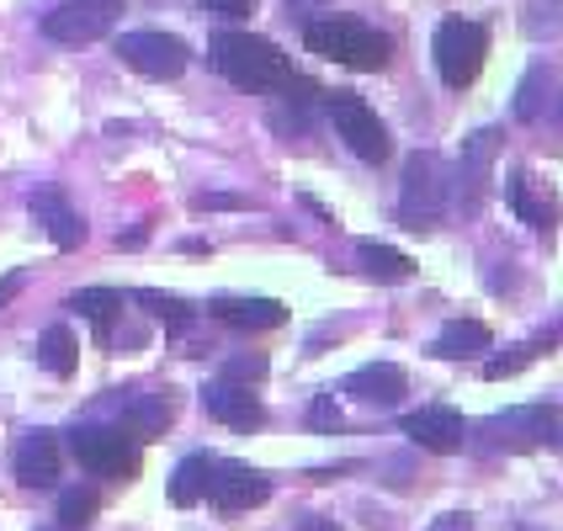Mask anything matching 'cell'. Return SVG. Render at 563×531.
Segmentation results:
<instances>
[{
  "mask_svg": "<svg viewBox=\"0 0 563 531\" xmlns=\"http://www.w3.org/2000/svg\"><path fill=\"white\" fill-rule=\"evenodd\" d=\"M510 208H516V213H521L527 223H537V229H548V223H553V208H542V202L532 197L527 170H516V176H510Z\"/></svg>",
  "mask_w": 563,
  "mask_h": 531,
  "instance_id": "obj_25",
  "label": "cell"
},
{
  "mask_svg": "<svg viewBox=\"0 0 563 531\" xmlns=\"http://www.w3.org/2000/svg\"><path fill=\"white\" fill-rule=\"evenodd\" d=\"M431 54H437V75L452 86V91H463L478 80V69H484V54H489V32L478 27V22H463V16H446L437 27V43H431Z\"/></svg>",
  "mask_w": 563,
  "mask_h": 531,
  "instance_id": "obj_4",
  "label": "cell"
},
{
  "mask_svg": "<svg viewBox=\"0 0 563 531\" xmlns=\"http://www.w3.org/2000/svg\"><path fill=\"white\" fill-rule=\"evenodd\" d=\"M139 303L155 313V319H165L170 330H181V324L191 319V303L187 298H176V292H155V287H144V292H139Z\"/></svg>",
  "mask_w": 563,
  "mask_h": 531,
  "instance_id": "obj_26",
  "label": "cell"
},
{
  "mask_svg": "<svg viewBox=\"0 0 563 531\" xmlns=\"http://www.w3.org/2000/svg\"><path fill=\"white\" fill-rule=\"evenodd\" d=\"M303 43H309V54H319V59H335V64H345V69H362V75L388 69V59H394V43L377 27L356 22V16L309 22V27H303Z\"/></svg>",
  "mask_w": 563,
  "mask_h": 531,
  "instance_id": "obj_2",
  "label": "cell"
},
{
  "mask_svg": "<svg viewBox=\"0 0 563 531\" xmlns=\"http://www.w3.org/2000/svg\"><path fill=\"white\" fill-rule=\"evenodd\" d=\"M309 425H313V431H341V409H335V399H330V394H324V399H313Z\"/></svg>",
  "mask_w": 563,
  "mask_h": 531,
  "instance_id": "obj_31",
  "label": "cell"
},
{
  "mask_svg": "<svg viewBox=\"0 0 563 531\" xmlns=\"http://www.w3.org/2000/svg\"><path fill=\"white\" fill-rule=\"evenodd\" d=\"M356 261L367 266V277L377 281H409L415 277V261L405 251H394V245H377V240H362L356 245Z\"/></svg>",
  "mask_w": 563,
  "mask_h": 531,
  "instance_id": "obj_20",
  "label": "cell"
},
{
  "mask_svg": "<svg viewBox=\"0 0 563 531\" xmlns=\"http://www.w3.org/2000/svg\"><path fill=\"white\" fill-rule=\"evenodd\" d=\"M542 80H548L542 69H532V75L521 80V96H516V118H527V123H532L537 112H542Z\"/></svg>",
  "mask_w": 563,
  "mask_h": 531,
  "instance_id": "obj_29",
  "label": "cell"
},
{
  "mask_svg": "<svg viewBox=\"0 0 563 531\" xmlns=\"http://www.w3.org/2000/svg\"><path fill=\"white\" fill-rule=\"evenodd\" d=\"M16 292H22V277H5V281H0V309H5Z\"/></svg>",
  "mask_w": 563,
  "mask_h": 531,
  "instance_id": "obj_34",
  "label": "cell"
},
{
  "mask_svg": "<svg viewBox=\"0 0 563 531\" xmlns=\"http://www.w3.org/2000/svg\"><path fill=\"white\" fill-rule=\"evenodd\" d=\"M261 377H266V356H261V351H251V356H229V362H223V383L251 388V383H261Z\"/></svg>",
  "mask_w": 563,
  "mask_h": 531,
  "instance_id": "obj_28",
  "label": "cell"
},
{
  "mask_svg": "<svg viewBox=\"0 0 563 531\" xmlns=\"http://www.w3.org/2000/svg\"><path fill=\"white\" fill-rule=\"evenodd\" d=\"M405 436L415 441V446H426V452H437V457H446V452H463V441H468V420L457 414V409H415V414H405Z\"/></svg>",
  "mask_w": 563,
  "mask_h": 531,
  "instance_id": "obj_10",
  "label": "cell"
},
{
  "mask_svg": "<svg viewBox=\"0 0 563 531\" xmlns=\"http://www.w3.org/2000/svg\"><path fill=\"white\" fill-rule=\"evenodd\" d=\"M123 425H128V436H139V441L165 436V425H170V399H165V394H133L123 409Z\"/></svg>",
  "mask_w": 563,
  "mask_h": 531,
  "instance_id": "obj_18",
  "label": "cell"
},
{
  "mask_svg": "<svg viewBox=\"0 0 563 531\" xmlns=\"http://www.w3.org/2000/svg\"><path fill=\"white\" fill-rule=\"evenodd\" d=\"M197 208H245V197H213V191H202Z\"/></svg>",
  "mask_w": 563,
  "mask_h": 531,
  "instance_id": "obj_33",
  "label": "cell"
},
{
  "mask_svg": "<svg viewBox=\"0 0 563 531\" xmlns=\"http://www.w3.org/2000/svg\"><path fill=\"white\" fill-rule=\"evenodd\" d=\"M330 118H335V133L345 139V150L356 159H367V165L388 159V150H394L388 144V128H383V118L362 96H330Z\"/></svg>",
  "mask_w": 563,
  "mask_h": 531,
  "instance_id": "obj_7",
  "label": "cell"
},
{
  "mask_svg": "<svg viewBox=\"0 0 563 531\" xmlns=\"http://www.w3.org/2000/svg\"><path fill=\"white\" fill-rule=\"evenodd\" d=\"M202 11H213V16H223V22H245L255 11V0H197Z\"/></svg>",
  "mask_w": 563,
  "mask_h": 531,
  "instance_id": "obj_30",
  "label": "cell"
},
{
  "mask_svg": "<svg viewBox=\"0 0 563 531\" xmlns=\"http://www.w3.org/2000/svg\"><path fill=\"white\" fill-rule=\"evenodd\" d=\"M202 409L213 414V420H223L229 431H261L266 425V409H261V399H255L251 388H240V383H213V388H202Z\"/></svg>",
  "mask_w": 563,
  "mask_h": 531,
  "instance_id": "obj_12",
  "label": "cell"
},
{
  "mask_svg": "<svg viewBox=\"0 0 563 531\" xmlns=\"http://www.w3.org/2000/svg\"><path fill=\"white\" fill-rule=\"evenodd\" d=\"M69 309L80 313V319H91L96 335L107 341L112 324H118V313H123V292H112V287H80V292L69 298Z\"/></svg>",
  "mask_w": 563,
  "mask_h": 531,
  "instance_id": "obj_19",
  "label": "cell"
},
{
  "mask_svg": "<svg viewBox=\"0 0 563 531\" xmlns=\"http://www.w3.org/2000/svg\"><path fill=\"white\" fill-rule=\"evenodd\" d=\"M96 516V495L91 489H64L59 495V527L64 531H86Z\"/></svg>",
  "mask_w": 563,
  "mask_h": 531,
  "instance_id": "obj_27",
  "label": "cell"
},
{
  "mask_svg": "<svg viewBox=\"0 0 563 531\" xmlns=\"http://www.w3.org/2000/svg\"><path fill=\"white\" fill-rule=\"evenodd\" d=\"M559 112H563V101H559Z\"/></svg>",
  "mask_w": 563,
  "mask_h": 531,
  "instance_id": "obj_36",
  "label": "cell"
},
{
  "mask_svg": "<svg viewBox=\"0 0 563 531\" xmlns=\"http://www.w3.org/2000/svg\"><path fill=\"white\" fill-rule=\"evenodd\" d=\"M489 159H495V133H473L468 150H463V181H468V202L484 197V176H489Z\"/></svg>",
  "mask_w": 563,
  "mask_h": 531,
  "instance_id": "obj_23",
  "label": "cell"
},
{
  "mask_svg": "<svg viewBox=\"0 0 563 531\" xmlns=\"http://www.w3.org/2000/svg\"><path fill=\"white\" fill-rule=\"evenodd\" d=\"M208 59L240 91H282L292 80L287 54H282L272 37H255V32H219L213 48H208Z\"/></svg>",
  "mask_w": 563,
  "mask_h": 531,
  "instance_id": "obj_1",
  "label": "cell"
},
{
  "mask_svg": "<svg viewBox=\"0 0 563 531\" xmlns=\"http://www.w3.org/2000/svg\"><path fill=\"white\" fill-rule=\"evenodd\" d=\"M405 373L394 367V362H367V367H356V373L345 377V394L351 399H362V405H399L405 399Z\"/></svg>",
  "mask_w": 563,
  "mask_h": 531,
  "instance_id": "obj_15",
  "label": "cell"
},
{
  "mask_svg": "<svg viewBox=\"0 0 563 531\" xmlns=\"http://www.w3.org/2000/svg\"><path fill=\"white\" fill-rule=\"evenodd\" d=\"M208 478H213V457H208V452H191L187 463L170 473V500L176 505L208 500Z\"/></svg>",
  "mask_w": 563,
  "mask_h": 531,
  "instance_id": "obj_21",
  "label": "cell"
},
{
  "mask_svg": "<svg viewBox=\"0 0 563 531\" xmlns=\"http://www.w3.org/2000/svg\"><path fill=\"white\" fill-rule=\"evenodd\" d=\"M446 197H452V187H446V170H441L437 155H409L405 165V191H399V219H405V229H431V223L446 213Z\"/></svg>",
  "mask_w": 563,
  "mask_h": 531,
  "instance_id": "obj_5",
  "label": "cell"
},
{
  "mask_svg": "<svg viewBox=\"0 0 563 531\" xmlns=\"http://www.w3.org/2000/svg\"><path fill=\"white\" fill-rule=\"evenodd\" d=\"M208 495H213L219 510H251V505H261L266 495H272V478L245 468V463H213Z\"/></svg>",
  "mask_w": 563,
  "mask_h": 531,
  "instance_id": "obj_11",
  "label": "cell"
},
{
  "mask_svg": "<svg viewBox=\"0 0 563 531\" xmlns=\"http://www.w3.org/2000/svg\"><path fill=\"white\" fill-rule=\"evenodd\" d=\"M431 351H437V356H446V362L478 356V351H489V324H478V319H446Z\"/></svg>",
  "mask_w": 563,
  "mask_h": 531,
  "instance_id": "obj_17",
  "label": "cell"
},
{
  "mask_svg": "<svg viewBox=\"0 0 563 531\" xmlns=\"http://www.w3.org/2000/svg\"><path fill=\"white\" fill-rule=\"evenodd\" d=\"M118 16H123V0H64L43 16V32L54 43H91L118 27Z\"/></svg>",
  "mask_w": 563,
  "mask_h": 531,
  "instance_id": "obj_9",
  "label": "cell"
},
{
  "mask_svg": "<svg viewBox=\"0 0 563 531\" xmlns=\"http://www.w3.org/2000/svg\"><path fill=\"white\" fill-rule=\"evenodd\" d=\"M11 468H16V478H22L27 489H48V484L59 478V441L48 436V431H32V436H22V441H16Z\"/></svg>",
  "mask_w": 563,
  "mask_h": 531,
  "instance_id": "obj_13",
  "label": "cell"
},
{
  "mask_svg": "<svg viewBox=\"0 0 563 531\" xmlns=\"http://www.w3.org/2000/svg\"><path fill=\"white\" fill-rule=\"evenodd\" d=\"M32 219H37V229L59 245V251H75L80 240H86V223H80V213L64 202L59 191H32Z\"/></svg>",
  "mask_w": 563,
  "mask_h": 531,
  "instance_id": "obj_14",
  "label": "cell"
},
{
  "mask_svg": "<svg viewBox=\"0 0 563 531\" xmlns=\"http://www.w3.org/2000/svg\"><path fill=\"white\" fill-rule=\"evenodd\" d=\"M118 245H123V251H139V245H144V229H133V234H118Z\"/></svg>",
  "mask_w": 563,
  "mask_h": 531,
  "instance_id": "obj_35",
  "label": "cell"
},
{
  "mask_svg": "<svg viewBox=\"0 0 563 531\" xmlns=\"http://www.w3.org/2000/svg\"><path fill=\"white\" fill-rule=\"evenodd\" d=\"M37 362H43L54 377H69L75 373V362H80V345H75V335H69L64 324H48L43 341H37Z\"/></svg>",
  "mask_w": 563,
  "mask_h": 531,
  "instance_id": "obj_22",
  "label": "cell"
},
{
  "mask_svg": "<svg viewBox=\"0 0 563 531\" xmlns=\"http://www.w3.org/2000/svg\"><path fill=\"white\" fill-rule=\"evenodd\" d=\"M69 452L80 457V468H91L96 478H139V441L128 436L123 425H75L69 431Z\"/></svg>",
  "mask_w": 563,
  "mask_h": 531,
  "instance_id": "obj_3",
  "label": "cell"
},
{
  "mask_svg": "<svg viewBox=\"0 0 563 531\" xmlns=\"http://www.w3.org/2000/svg\"><path fill=\"white\" fill-rule=\"evenodd\" d=\"M426 531H473V516H441V521H431Z\"/></svg>",
  "mask_w": 563,
  "mask_h": 531,
  "instance_id": "obj_32",
  "label": "cell"
},
{
  "mask_svg": "<svg viewBox=\"0 0 563 531\" xmlns=\"http://www.w3.org/2000/svg\"><path fill=\"white\" fill-rule=\"evenodd\" d=\"M213 319L234 324V330H277L287 324V309L277 298H213Z\"/></svg>",
  "mask_w": 563,
  "mask_h": 531,
  "instance_id": "obj_16",
  "label": "cell"
},
{
  "mask_svg": "<svg viewBox=\"0 0 563 531\" xmlns=\"http://www.w3.org/2000/svg\"><path fill=\"white\" fill-rule=\"evenodd\" d=\"M542 351H548V341L510 345L505 356H489V362H484V377H489V383H500V377H516V373H527V367H532V362H537V356H542Z\"/></svg>",
  "mask_w": 563,
  "mask_h": 531,
  "instance_id": "obj_24",
  "label": "cell"
},
{
  "mask_svg": "<svg viewBox=\"0 0 563 531\" xmlns=\"http://www.w3.org/2000/svg\"><path fill=\"white\" fill-rule=\"evenodd\" d=\"M118 54H123L128 69H139V75H150V80H176L181 69H187V43L176 37V32H123L118 37Z\"/></svg>",
  "mask_w": 563,
  "mask_h": 531,
  "instance_id": "obj_8",
  "label": "cell"
},
{
  "mask_svg": "<svg viewBox=\"0 0 563 531\" xmlns=\"http://www.w3.org/2000/svg\"><path fill=\"white\" fill-rule=\"evenodd\" d=\"M484 431L495 446H510V452H532V446H563V409L553 405H521L505 409L495 420H484Z\"/></svg>",
  "mask_w": 563,
  "mask_h": 531,
  "instance_id": "obj_6",
  "label": "cell"
}]
</instances>
